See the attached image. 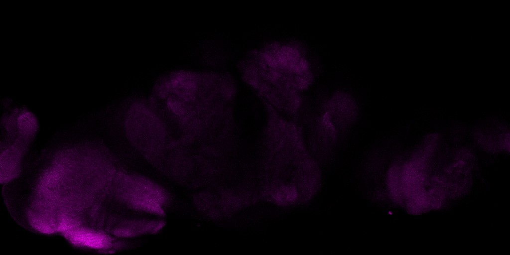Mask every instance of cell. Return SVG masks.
Masks as SVG:
<instances>
[{
  "label": "cell",
  "mask_w": 510,
  "mask_h": 255,
  "mask_svg": "<svg viewBox=\"0 0 510 255\" xmlns=\"http://www.w3.org/2000/svg\"><path fill=\"white\" fill-rule=\"evenodd\" d=\"M330 116L338 129L352 126L357 118L358 109L353 98L348 94L337 92L327 101L324 111Z\"/></svg>",
  "instance_id": "cell-2"
},
{
  "label": "cell",
  "mask_w": 510,
  "mask_h": 255,
  "mask_svg": "<svg viewBox=\"0 0 510 255\" xmlns=\"http://www.w3.org/2000/svg\"><path fill=\"white\" fill-rule=\"evenodd\" d=\"M19 132L25 136L31 135L36 130L37 123L33 115L27 111L22 112L17 118Z\"/></svg>",
  "instance_id": "cell-4"
},
{
  "label": "cell",
  "mask_w": 510,
  "mask_h": 255,
  "mask_svg": "<svg viewBox=\"0 0 510 255\" xmlns=\"http://www.w3.org/2000/svg\"><path fill=\"white\" fill-rule=\"evenodd\" d=\"M401 166L393 163L388 168L386 174V184L389 196L394 201L400 200L403 196L401 182Z\"/></svg>",
  "instance_id": "cell-3"
},
{
  "label": "cell",
  "mask_w": 510,
  "mask_h": 255,
  "mask_svg": "<svg viewBox=\"0 0 510 255\" xmlns=\"http://www.w3.org/2000/svg\"><path fill=\"white\" fill-rule=\"evenodd\" d=\"M146 107H133L125 123L128 136L137 143L162 142L168 131L161 119Z\"/></svg>",
  "instance_id": "cell-1"
}]
</instances>
